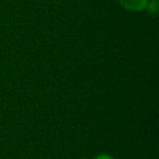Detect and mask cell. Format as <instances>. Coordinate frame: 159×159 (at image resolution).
<instances>
[{"label":"cell","mask_w":159,"mask_h":159,"mask_svg":"<svg viewBox=\"0 0 159 159\" xmlns=\"http://www.w3.org/2000/svg\"><path fill=\"white\" fill-rule=\"evenodd\" d=\"M95 159H113V158L107 154H102V155H99L98 157H96Z\"/></svg>","instance_id":"2"},{"label":"cell","mask_w":159,"mask_h":159,"mask_svg":"<svg viewBox=\"0 0 159 159\" xmlns=\"http://www.w3.org/2000/svg\"><path fill=\"white\" fill-rule=\"evenodd\" d=\"M82 159H85V158H82Z\"/></svg>","instance_id":"3"},{"label":"cell","mask_w":159,"mask_h":159,"mask_svg":"<svg viewBox=\"0 0 159 159\" xmlns=\"http://www.w3.org/2000/svg\"><path fill=\"white\" fill-rule=\"evenodd\" d=\"M120 2L125 9L137 11V10L144 9L147 1L146 0H120Z\"/></svg>","instance_id":"1"}]
</instances>
